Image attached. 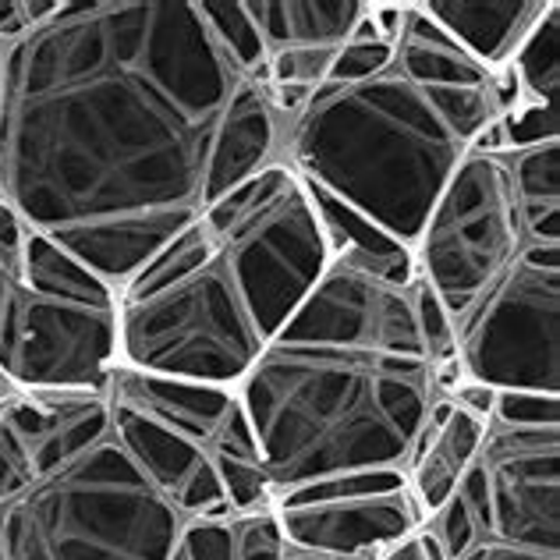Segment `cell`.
Listing matches in <instances>:
<instances>
[{
  "mask_svg": "<svg viewBox=\"0 0 560 560\" xmlns=\"http://www.w3.org/2000/svg\"><path fill=\"white\" fill-rule=\"evenodd\" d=\"M238 82L191 0H61L4 47L0 199L121 291L206 206Z\"/></svg>",
  "mask_w": 560,
  "mask_h": 560,
  "instance_id": "6da1fadb",
  "label": "cell"
},
{
  "mask_svg": "<svg viewBox=\"0 0 560 560\" xmlns=\"http://www.w3.org/2000/svg\"><path fill=\"white\" fill-rule=\"evenodd\" d=\"M411 305H416V327L419 341L430 365L454 362V319L444 308V302L425 288V280H411Z\"/></svg>",
  "mask_w": 560,
  "mask_h": 560,
  "instance_id": "7402d4cb",
  "label": "cell"
},
{
  "mask_svg": "<svg viewBox=\"0 0 560 560\" xmlns=\"http://www.w3.org/2000/svg\"><path fill=\"white\" fill-rule=\"evenodd\" d=\"M61 0H0V47L25 39L43 22H50Z\"/></svg>",
  "mask_w": 560,
  "mask_h": 560,
  "instance_id": "83f0119b",
  "label": "cell"
},
{
  "mask_svg": "<svg viewBox=\"0 0 560 560\" xmlns=\"http://www.w3.org/2000/svg\"><path fill=\"white\" fill-rule=\"evenodd\" d=\"M280 139H284V125L270 110L262 85L242 79L213 136L210 164H206V202L228 196L231 188L280 164Z\"/></svg>",
  "mask_w": 560,
  "mask_h": 560,
  "instance_id": "9a60e30c",
  "label": "cell"
},
{
  "mask_svg": "<svg viewBox=\"0 0 560 560\" xmlns=\"http://www.w3.org/2000/svg\"><path fill=\"white\" fill-rule=\"evenodd\" d=\"M425 533L433 536L436 550L444 560H458L476 547V542H482L479 525H476V518H471V511L465 508V500L458 493H454L447 504L425 522Z\"/></svg>",
  "mask_w": 560,
  "mask_h": 560,
  "instance_id": "d4e9b609",
  "label": "cell"
},
{
  "mask_svg": "<svg viewBox=\"0 0 560 560\" xmlns=\"http://www.w3.org/2000/svg\"><path fill=\"white\" fill-rule=\"evenodd\" d=\"M174 560H234V518H185Z\"/></svg>",
  "mask_w": 560,
  "mask_h": 560,
  "instance_id": "4316f807",
  "label": "cell"
},
{
  "mask_svg": "<svg viewBox=\"0 0 560 560\" xmlns=\"http://www.w3.org/2000/svg\"><path fill=\"white\" fill-rule=\"evenodd\" d=\"M267 50H341L365 11V0H245Z\"/></svg>",
  "mask_w": 560,
  "mask_h": 560,
  "instance_id": "e0dca14e",
  "label": "cell"
},
{
  "mask_svg": "<svg viewBox=\"0 0 560 560\" xmlns=\"http://www.w3.org/2000/svg\"><path fill=\"white\" fill-rule=\"evenodd\" d=\"M528 245L508 156L468 150L411 248L416 277L425 280L451 319L504 273Z\"/></svg>",
  "mask_w": 560,
  "mask_h": 560,
  "instance_id": "9c48e42d",
  "label": "cell"
},
{
  "mask_svg": "<svg viewBox=\"0 0 560 560\" xmlns=\"http://www.w3.org/2000/svg\"><path fill=\"white\" fill-rule=\"evenodd\" d=\"M191 8H196L199 22L206 25L213 47L231 65L234 75L248 82H262L270 50L262 43L245 0H191Z\"/></svg>",
  "mask_w": 560,
  "mask_h": 560,
  "instance_id": "ffe728a7",
  "label": "cell"
},
{
  "mask_svg": "<svg viewBox=\"0 0 560 560\" xmlns=\"http://www.w3.org/2000/svg\"><path fill=\"white\" fill-rule=\"evenodd\" d=\"M390 65H394V43H387L376 33V25L370 19V0H365V11L355 25V33H351L345 47L334 54L327 82L330 85H355V82L383 75Z\"/></svg>",
  "mask_w": 560,
  "mask_h": 560,
  "instance_id": "44dd1931",
  "label": "cell"
},
{
  "mask_svg": "<svg viewBox=\"0 0 560 560\" xmlns=\"http://www.w3.org/2000/svg\"><path fill=\"white\" fill-rule=\"evenodd\" d=\"M337 50H313V47H288L273 50L267 57V71L262 82H280V85H305V90H319L327 82V71Z\"/></svg>",
  "mask_w": 560,
  "mask_h": 560,
  "instance_id": "cb8c5ba5",
  "label": "cell"
},
{
  "mask_svg": "<svg viewBox=\"0 0 560 560\" xmlns=\"http://www.w3.org/2000/svg\"><path fill=\"white\" fill-rule=\"evenodd\" d=\"M288 542L280 533L277 511H256L234 518V560H284Z\"/></svg>",
  "mask_w": 560,
  "mask_h": 560,
  "instance_id": "484cf974",
  "label": "cell"
},
{
  "mask_svg": "<svg viewBox=\"0 0 560 560\" xmlns=\"http://www.w3.org/2000/svg\"><path fill=\"white\" fill-rule=\"evenodd\" d=\"M107 433V390H11L0 401V508Z\"/></svg>",
  "mask_w": 560,
  "mask_h": 560,
  "instance_id": "4fadbf2b",
  "label": "cell"
},
{
  "mask_svg": "<svg viewBox=\"0 0 560 560\" xmlns=\"http://www.w3.org/2000/svg\"><path fill=\"white\" fill-rule=\"evenodd\" d=\"M553 0H425L419 11L433 19L486 71H500Z\"/></svg>",
  "mask_w": 560,
  "mask_h": 560,
  "instance_id": "2e32d148",
  "label": "cell"
},
{
  "mask_svg": "<svg viewBox=\"0 0 560 560\" xmlns=\"http://www.w3.org/2000/svg\"><path fill=\"white\" fill-rule=\"evenodd\" d=\"M182 525L110 433L0 508L8 560H174Z\"/></svg>",
  "mask_w": 560,
  "mask_h": 560,
  "instance_id": "8992f818",
  "label": "cell"
},
{
  "mask_svg": "<svg viewBox=\"0 0 560 560\" xmlns=\"http://www.w3.org/2000/svg\"><path fill=\"white\" fill-rule=\"evenodd\" d=\"M0 560H8V553H4V539H0Z\"/></svg>",
  "mask_w": 560,
  "mask_h": 560,
  "instance_id": "d6a6232c",
  "label": "cell"
},
{
  "mask_svg": "<svg viewBox=\"0 0 560 560\" xmlns=\"http://www.w3.org/2000/svg\"><path fill=\"white\" fill-rule=\"evenodd\" d=\"M462 376L486 390L560 397V245L522 256L454 319Z\"/></svg>",
  "mask_w": 560,
  "mask_h": 560,
  "instance_id": "ba28073f",
  "label": "cell"
},
{
  "mask_svg": "<svg viewBox=\"0 0 560 560\" xmlns=\"http://www.w3.org/2000/svg\"><path fill=\"white\" fill-rule=\"evenodd\" d=\"M277 500L308 486L405 471L433 405V365L316 341H273L234 387Z\"/></svg>",
  "mask_w": 560,
  "mask_h": 560,
  "instance_id": "3957f363",
  "label": "cell"
},
{
  "mask_svg": "<svg viewBox=\"0 0 560 560\" xmlns=\"http://www.w3.org/2000/svg\"><path fill=\"white\" fill-rule=\"evenodd\" d=\"M411 280L416 273L376 267L370 259L330 248L327 270L277 337L425 359L411 305Z\"/></svg>",
  "mask_w": 560,
  "mask_h": 560,
  "instance_id": "30bf717a",
  "label": "cell"
},
{
  "mask_svg": "<svg viewBox=\"0 0 560 560\" xmlns=\"http://www.w3.org/2000/svg\"><path fill=\"white\" fill-rule=\"evenodd\" d=\"M259 334L238 284L196 217L117 291V365L234 390Z\"/></svg>",
  "mask_w": 560,
  "mask_h": 560,
  "instance_id": "277c9868",
  "label": "cell"
},
{
  "mask_svg": "<svg viewBox=\"0 0 560 560\" xmlns=\"http://www.w3.org/2000/svg\"><path fill=\"white\" fill-rule=\"evenodd\" d=\"M486 425L490 422L458 408L451 397H433L405 462V486L422 525L447 504L465 471L476 465Z\"/></svg>",
  "mask_w": 560,
  "mask_h": 560,
  "instance_id": "5bb4252c",
  "label": "cell"
},
{
  "mask_svg": "<svg viewBox=\"0 0 560 560\" xmlns=\"http://www.w3.org/2000/svg\"><path fill=\"white\" fill-rule=\"evenodd\" d=\"M490 425H504V430H560V397L500 390L493 397Z\"/></svg>",
  "mask_w": 560,
  "mask_h": 560,
  "instance_id": "603a6c76",
  "label": "cell"
},
{
  "mask_svg": "<svg viewBox=\"0 0 560 560\" xmlns=\"http://www.w3.org/2000/svg\"><path fill=\"white\" fill-rule=\"evenodd\" d=\"M497 117L493 82L422 90L390 65L355 85L323 82L284 128L280 164L390 242L416 248L440 188Z\"/></svg>",
  "mask_w": 560,
  "mask_h": 560,
  "instance_id": "7a4b0ae2",
  "label": "cell"
},
{
  "mask_svg": "<svg viewBox=\"0 0 560 560\" xmlns=\"http://www.w3.org/2000/svg\"><path fill=\"white\" fill-rule=\"evenodd\" d=\"M528 242L560 245V139L508 153Z\"/></svg>",
  "mask_w": 560,
  "mask_h": 560,
  "instance_id": "d6986e66",
  "label": "cell"
},
{
  "mask_svg": "<svg viewBox=\"0 0 560 560\" xmlns=\"http://www.w3.org/2000/svg\"><path fill=\"white\" fill-rule=\"evenodd\" d=\"M11 390H19V387H11V383H8V376L0 373V401H4V397H8Z\"/></svg>",
  "mask_w": 560,
  "mask_h": 560,
  "instance_id": "1f68e13d",
  "label": "cell"
},
{
  "mask_svg": "<svg viewBox=\"0 0 560 560\" xmlns=\"http://www.w3.org/2000/svg\"><path fill=\"white\" fill-rule=\"evenodd\" d=\"M0 117H4V47H0Z\"/></svg>",
  "mask_w": 560,
  "mask_h": 560,
  "instance_id": "4dcf8cb0",
  "label": "cell"
},
{
  "mask_svg": "<svg viewBox=\"0 0 560 560\" xmlns=\"http://www.w3.org/2000/svg\"><path fill=\"white\" fill-rule=\"evenodd\" d=\"M199 220L270 345L330 262V234L313 191L288 164H273L206 202Z\"/></svg>",
  "mask_w": 560,
  "mask_h": 560,
  "instance_id": "52a82bcc",
  "label": "cell"
},
{
  "mask_svg": "<svg viewBox=\"0 0 560 560\" xmlns=\"http://www.w3.org/2000/svg\"><path fill=\"white\" fill-rule=\"evenodd\" d=\"M383 550H373V553H308V550H291L288 547V557L284 560H380Z\"/></svg>",
  "mask_w": 560,
  "mask_h": 560,
  "instance_id": "f546056e",
  "label": "cell"
},
{
  "mask_svg": "<svg viewBox=\"0 0 560 560\" xmlns=\"http://www.w3.org/2000/svg\"><path fill=\"white\" fill-rule=\"evenodd\" d=\"M117 370V291L0 199V373L19 390L103 394Z\"/></svg>",
  "mask_w": 560,
  "mask_h": 560,
  "instance_id": "5b68a950",
  "label": "cell"
},
{
  "mask_svg": "<svg viewBox=\"0 0 560 560\" xmlns=\"http://www.w3.org/2000/svg\"><path fill=\"white\" fill-rule=\"evenodd\" d=\"M394 65L422 90H479L493 82V71L471 61L444 28L425 19L419 4H408L405 11V28L394 43Z\"/></svg>",
  "mask_w": 560,
  "mask_h": 560,
  "instance_id": "ac0fdd59",
  "label": "cell"
},
{
  "mask_svg": "<svg viewBox=\"0 0 560 560\" xmlns=\"http://www.w3.org/2000/svg\"><path fill=\"white\" fill-rule=\"evenodd\" d=\"M476 465L490 539L560 553V430L486 425Z\"/></svg>",
  "mask_w": 560,
  "mask_h": 560,
  "instance_id": "7c38bea8",
  "label": "cell"
},
{
  "mask_svg": "<svg viewBox=\"0 0 560 560\" xmlns=\"http://www.w3.org/2000/svg\"><path fill=\"white\" fill-rule=\"evenodd\" d=\"M273 511L288 547L308 553H373L422 525L405 471L330 479L280 497Z\"/></svg>",
  "mask_w": 560,
  "mask_h": 560,
  "instance_id": "8fae6325",
  "label": "cell"
},
{
  "mask_svg": "<svg viewBox=\"0 0 560 560\" xmlns=\"http://www.w3.org/2000/svg\"><path fill=\"white\" fill-rule=\"evenodd\" d=\"M458 560H560V553H542V550L511 547V542H500V539H482Z\"/></svg>",
  "mask_w": 560,
  "mask_h": 560,
  "instance_id": "f1b7e54d",
  "label": "cell"
}]
</instances>
